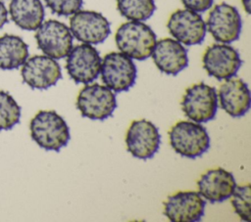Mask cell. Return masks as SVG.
Returning a JSON list of instances; mask_svg holds the SVG:
<instances>
[{
    "label": "cell",
    "instance_id": "cell-1",
    "mask_svg": "<svg viewBox=\"0 0 251 222\" xmlns=\"http://www.w3.org/2000/svg\"><path fill=\"white\" fill-rule=\"evenodd\" d=\"M32 140L47 151H60L71 139L70 128L55 111H39L29 123Z\"/></svg>",
    "mask_w": 251,
    "mask_h": 222
},
{
    "label": "cell",
    "instance_id": "cell-2",
    "mask_svg": "<svg viewBox=\"0 0 251 222\" xmlns=\"http://www.w3.org/2000/svg\"><path fill=\"white\" fill-rule=\"evenodd\" d=\"M115 41L118 49L137 61H144L151 56L157 37L153 29L143 22L129 21L117 29Z\"/></svg>",
    "mask_w": 251,
    "mask_h": 222
},
{
    "label": "cell",
    "instance_id": "cell-3",
    "mask_svg": "<svg viewBox=\"0 0 251 222\" xmlns=\"http://www.w3.org/2000/svg\"><path fill=\"white\" fill-rule=\"evenodd\" d=\"M170 144L175 152L184 157L195 158L210 148L206 128L194 121H178L169 131Z\"/></svg>",
    "mask_w": 251,
    "mask_h": 222
},
{
    "label": "cell",
    "instance_id": "cell-4",
    "mask_svg": "<svg viewBox=\"0 0 251 222\" xmlns=\"http://www.w3.org/2000/svg\"><path fill=\"white\" fill-rule=\"evenodd\" d=\"M218 101L216 89L200 82L185 90L181 100V109L184 114L192 121L205 123L215 117Z\"/></svg>",
    "mask_w": 251,
    "mask_h": 222
},
{
    "label": "cell",
    "instance_id": "cell-5",
    "mask_svg": "<svg viewBox=\"0 0 251 222\" xmlns=\"http://www.w3.org/2000/svg\"><path fill=\"white\" fill-rule=\"evenodd\" d=\"M101 79L113 92H125L133 86L136 67L129 57L122 52H111L104 56L100 67Z\"/></svg>",
    "mask_w": 251,
    "mask_h": 222
},
{
    "label": "cell",
    "instance_id": "cell-6",
    "mask_svg": "<svg viewBox=\"0 0 251 222\" xmlns=\"http://www.w3.org/2000/svg\"><path fill=\"white\" fill-rule=\"evenodd\" d=\"M76 108L84 117L103 120L112 115L117 108L116 95L110 88L98 83L85 85L77 95Z\"/></svg>",
    "mask_w": 251,
    "mask_h": 222
},
{
    "label": "cell",
    "instance_id": "cell-7",
    "mask_svg": "<svg viewBox=\"0 0 251 222\" xmlns=\"http://www.w3.org/2000/svg\"><path fill=\"white\" fill-rule=\"evenodd\" d=\"M101 61L96 48L82 43L73 47L67 55L66 68L75 83L89 84L100 74Z\"/></svg>",
    "mask_w": 251,
    "mask_h": 222
},
{
    "label": "cell",
    "instance_id": "cell-8",
    "mask_svg": "<svg viewBox=\"0 0 251 222\" xmlns=\"http://www.w3.org/2000/svg\"><path fill=\"white\" fill-rule=\"evenodd\" d=\"M73 37L70 27L56 20L42 22L35 32L38 48L55 60L67 57L73 48Z\"/></svg>",
    "mask_w": 251,
    "mask_h": 222
},
{
    "label": "cell",
    "instance_id": "cell-9",
    "mask_svg": "<svg viewBox=\"0 0 251 222\" xmlns=\"http://www.w3.org/2000/svg\"><path fill=\"white\" fill-rule=\"evenodd\" d=\"M205 22L206 29L213 38L226 44L237 40L242 28L241 17L237 9L225 2L213 7Z\"/></svg>",
    "mask_w": 251,
    "mask_h": 222
},
{
    "label": "cell",
    "instance_id": "cell-10",
    "mask_svg": "<svg viewBox=\"0 0 251 222\" xmlns=\"http://www.w3.org/2000/svg\"><path fill=\"white\" fill-rule=\"evenodd\" d=\"M167 27L176 41L186 46L201 44L207 32L202 16L186 8L175 11L169 18Z\"/></svg>",
    "mask_w": 251,
    "mask_h": 222
},
{
    "label": "cell",
    "instance_id": "cell-11",
    "mask_svg": "<svg viewBox=\"0 0 251 222\" xmlns=\"http://www.w3.org/2000/svg\"><path fill=\"white\" fill-rule=\"evenodd\" d=\"M70 30L78 41L90 45L100 44L110 35L108 20L95 11L78 10L70 19Z\"/></svg>",
    "mask_w": 251,
    "mask_h": 222
},
{
    "label": "cell",
    "instance_id": "cell-12",
    "mask_svg": "<svg viewBox=\"0 0 251 222\" xmlns=\"http://www.w3.org/2000/svg\"><path fill=\"white\" fill-rule=\"evenodd\" d=\"M202 62L207 73L219 80L233 77L242 64L237 50L226 43H215L207 47Z\"/></svg>",
    "mask_w": 251,
    "mask_h": 222
},
{
    "label": "cell",
    "instance_id": "cell-13",
    "mask_svg": "<svg viewBox=\"0 0 251 222\" xmlns=\"http://www.w3.org/2000/svg\"><path fill=\"white\" fill-rule=\"evenodd\" d=\"M160 143L161 136L158 128L147 119L132 121L126 131V149L137 158L148 159L154 156Z\"/></svg>",
    "mask_w": 251,
    "mask_h": 222
},
{
    "label": "cell",
    "instance_id": "cell-14",
    "mask_svg": "<svg viewBox=\"0 0 251 222\" xmlns=\"http://www.w3.org/2000/svg\"><path fill=\"white\" fill-rule=\"evenodd\" d=\"M23 80L33 89L44 90L57 83L62 77L60 65L46 55H35L23 64Z\"/></svg>",
    "mask_w": 251,
    "mask_h": 222
},
{
    "label": "cell",
    "instance_id": "cell-15",
    "mask_svg": "<svg viewBox=\"0 0 251 222\" xmlns=\"http://www.w3.org/2000/svg\"><path fill=\"white\" fill-rule=\"evenodd\" d=\"M206 202L199 193L178 192L164 202V213L170 221L196 222L204 215Z\"/></svg>",
    "mask_w": 251,
    "mask_h": 222
},
{
    "label": "cell",
    "instance_id": "cell-16",
    "mask_svg": "<svg viewBox=\"0 0 251 222\" xmlns=\"http://www.w3.org/2000/svg\"><path fill=\"white\" fill-rule=\"evenodd\" d=\"M151 57L157 68L169 75H176L188 66L186 48L173 38L156 41Z\"/></svg>",
    "mask_w": 251,
    "mask_h": 222
},
{
    "label": "cell",
    "instance_id": "cell-17",
    "mask_svg": "<svg viewBox=\"0 0 251 222\" xmlns=\"http://www.w3.org/2000/svg\"><path fill=\"white\" fill-rule=\"evenodd\" d=\"M198 193L211 202H222L230 198L236 182L233 175L224 168L210 169L197 182Z\"/></svg>",
    "mask_w": 251,
    "mask_h": 222
},
{
    "label": "cell",
    "instance_id": "cell-18",
    "mask_svg": "<svg viewBox=\"0 0 251 222\" xmlns=\"http://www.w3.org/2000/svg\"><path fill=\"white\" fill-rule=\"evenodd\" d=\"M218 100L221 108L232 117L243 116L251 105L249 88L241 78L226 79L220 86Z\"/></svg>",
    "mask_w": 251,
    "mask_h": 222
},
{
    "label": "cell",
    "instance_id": "cell-19",
    "mask_svg": "<svg viewBox=\"0 0 251 222\" xmlns=\"http://www.w3.org/2000/svg\"><path fill=\"white\" fill-rule=\"evenodd\" d=\"M9 12L12 21L25 30H36L44 20L40 0H11Z\"/></svg>",
    "mask_w": 251,
    "mask_h": 222
},
{
    "label": "cell",
    "instance_id": "cell-20",
    "mask_svg": "<svg viewBox=\"0 0 251 222\" xmlns=\"http://www.w3.org/2000/svg\"><path fill=\"white\" fill-rule=\"evenodd\" d=\"M28 57V47L19 36H0V68L15 69L23 66Z\"/></svg>",
    "mask_w": 251,
    "mask_h": 222
},
{
    "label": "cell",
    "instance_id": "cell-21",
    "mask_svg": "<svg viewBox=\"0 0 251 222\" xmlns=\"http://www.w3.org/2000/svg\"><path fill=\"white\" fill-rule=\"evenodd\" d=\"M120 14L129 21L144 22L155 12L154 0H117Z\"/></svg>",
    "mask_w": 251,
    "mask_h": 222
},
{
    "label": "cell",
    "instance_id": "cell-22",
    "mask_svg": "<svg viewBox=\"0 0 251 222\" xmlns=\"http://www.w3.org/2000/svg\"><path fill=\"white\" fill-rule=\"evenodd\" d=\"M21 117V108L6 91L0 90V130H10Z\"/></svg>",
    "mask_w": 251,
    "mask_h": 222
},
{
    "label": "cell",
    "instance_id": "cell-23",
    "mask_svg": "<svg viewBox=\"0 0 251 222\" xmlns=\"http://www.w3.org/2000/svg\"><path fill=\"white\" fill-rule=\"evenodd\" d=\"M231 204L241 220L250 221L251 217V189L250 184L235 186L231 194Z\"/></svg>",
    "mask_w": 251,
    "mask_h": 222
},
{
    "label": "cell",
    "instance_id": "cell-24",
    "mask_svg": "<svg viewBox=\"0 0 251 222\" xmlns=\"http://www.w3.org/2000/svg\"><path fill=\"white\" fill-rule=\"evenodd\" d=\"M52 13L58 16H72L82 6L83 0H44Z\"/></svg>",
    "mask_w": 251,
    "mask_h": 222
},
{
    "label": "cell",
    "instance_id": "cell-25",
    "mask_svg": "<svg viewBox=\"0 0 251 222\" xmlns=\"http://www.w3.org/2000/svg\"><path fill=\"white\" fill-rule=\"evenodd\" d=\"M181 2L186 9L202 13L212 7L214 0H181Z\"/></svg>",
    "mask_w": 251,
    "mask_h": 222
},
{
    "label": "cell",
    "instance_id": "cell-26",
    "mask_svg": "<svg viewBox=\"0 0 251 222\" xmlns=\"http://www.w3.org/2000/svg\"><path fill=\"white\" fill-rule=\"evenodd\" d=\"M8 21V12L5 5L0 1V28L7 22Z\"/></svg>",
    "mask_w": 251,
    "mask_h": 222
},
{
    "label": "cell",
    "instance_id": "cell-27",
    "mask_svg": "<svg viewBox=\"0 0 251 222\" xmlns=\"http://www.w3.org/2000/svg\"><path fill=\"white\" fill-rule=\"evenodd\" d=\"M242 2V5H243V8L244 10L246 11L247 14H250V11H251V0H241Z\"/></svg>",
    "mask_w": 251,
    "mask_h": 222
}]
</instances>
